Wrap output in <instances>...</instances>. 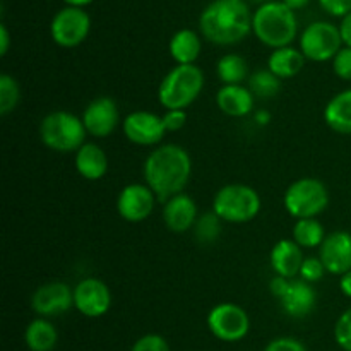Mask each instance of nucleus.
Returning a JSON list of instances; mask_svg holds the SVG:
<instances>
[{
  "label": "nucleus",
  "instance_id": "nucleus-40",
  "mask_svg": "<svg viewBox=\"0 0 351 351\" xmlns=\"http://www.w3.org/2000/svg\"><path fill=\"white\" fill-rule=\"evenodd\" d=\"M10 47V36H9V31H7L5 24H0V55H7Z\"/></svg>",
  "mask_w": 351,
  "mask_h": 351
},
{
  "label": "nucleus",
  "instance_id": "nucleus-11",
  "mask_svg": "<svg viewBox=\"0 0 351 351\" xmlns=\"http://www.w3.org/2000/svg\"><path fill=\"white\" fill-rule=\"evenodd\" d=\"M74 307L84 317H103L112 307V291L105 281L84 278L74 287Z\"/></svg>",
  "mask_w": 351,
  "mask_h": 351
},
{
  "label": "nucleus",
  "instance_id": "nucleus-10",
  "mask_svg": "<svg viewBox=\"0 0 351 351\" xmlns=\"http://www.w3.org/2000/svg\"><path fill=\"white\" fill-rule=\"evenodd\" d=\"M91 19L88 12L79 7H64L53 16L50 24L51 40L64 48H74L88 38Z\"/></svg>",
  "mask_w": 351,
  "mask_h": 351
},
{
  "label": "nucleus",
  "instance_id": "nucleus-17",
  "mask_svg": "<svg viewBox=\"0 0 351 351\" xmlns=\"http://www.w3.org/2000/svg\"><path fill=\"white\" fill-rule=\"evenodd\" d=\"M199 213L195 201L187 194H177L168 199L163 206V221L173 233H185L194 228Z\"/></svg>",
  "mask_w": 351,
  "mask_h": 351
},
{
  "label": "nucleus",
  "instance_id": "nucleus-27",
  "mask_svg": "<svg viewBox=\"0 0 351 351\" xmlns=\"http://www.w3.org/2000/svg\"><path fill=\"white\" fill-rule=\"evenodd\" d=\"M324 226L321 225L317 218L297 219L293 226V240L302 249H315L321 247L326 239Z\"/></svg>",
  "mask_w": 351,
  "mask_h": 351
},
{
  "label": "nucleus",
  "instance_id": "nucleus-35",
  "mask_svg": "<svg viewBox=\"0 0 351 351\" xmlns=\"http://www.w3.org/2000/svg\"><path fill=\"white\" fill-rule=\"evenodd\" d=\"M264 351H307V348L300 339L283 336V338H276L267 343Z\"/></svg>",
  "mask_w": 351,
  "mask_h": 351
},
{
  "label": "nucleus",
  "instance_id": "nucleus-13",
  "mask_svg": "<svg viewBox=\"0 0 351 351\" xmlns=\"http://www.w3.org/2000/svg\"><path fill=\"white\" fill-rule=\"evenodd\" d=\"M158 197L146 184H129L117 197V211L123 221L141 223L154 211Z\"/></svg>",
  "mask_w": 351,
  "mask_h": 351
},
{
  "label": "nucleus",
  "instance_id": "nucleus-18",
  "mask_svg": "<svg viewBox=\"0 0 351 351\" xmlns=\"http://www.w3.org/2000/svg\"><path fill=\"white\" fill-rule=\"evenodd\" d=\"M281 308L293 319L307 317L317 304V291L304 280H291L287 293L280 298Z\"/></svg>",
  "mask_w": 351,
  "mask_h": 351
},
{
  "label": "nucleus",
  "instance_id": "nucleus-39",
  "mask_svg": "<svg viewBox=\"0 0 351 351\" xmlns=\"http://www.w3.org/2000/svg\"><path fill=\"white\" fill-rule=\"evenodd\" d=\"M339 33H341L345 47L351 48V12L346 14V16L343 17L341 24H339Z\"/></svg>",
  "mask_w": 351,
  "mask_h": 351
},
{
  "label": "nucleus",
  "instance_id": "nucleus-31",
  "mask_svg": "<svg viewBox=\"0 0 351 351\" xmlns=\"http://www.w3.org/2000/svg\"><path fill=\"white\" fill-rule=\"evenodd\" d=\"M335 339L339 348L351 351V307L343 312L338 321H336Z\"/></svg>",
  "mask_w": 351,
  "mask_h": 351
},
{
  "label": "nucleus",
  "instance_id": "nucleus-1",
  "mask_svg": "<svg viewBox=\"0 0 351 351\" xmlns=\"http://www.w3.org/2000/svg\"><path fill=\"white\" fill-rule=\"evenodd\" d=\"M143 175L147 187L165 204L187 187L192 175V158L178 144H161L146 158Z\"/></svg>",
  "mask_w": 351,
  "mask_h": 351
},
{
  "label": "nucleus",
  "instance_id": "nucleus-43",
  "mask_svg": "<svg viewBox=\"0 0 351 351\" xmlns=\"http://www.w3.org/2000/svg\"><path fill=\"white\" fill-rule=\"evenodd\" d=\"M281 2H283L285 5L290 7L291 10H298V9H304V7H307L311 0H281Z\"/></svg>",
  "mask_w": 351,
  "mask_h": 351
},
{
  "label": "nucleus",
  "instance_id": "nucleus-19",
  "mask_svg": "<svg viewBox=\"0 0 351 351\" xmlns=\"http://www.w3.org/2000/svg\"><path fill=\"white\" fill-rule=\"evenodd\" d=\"M216 105H218L219 112H223L225 115L242 119V117L252 113L256 96L243 84L221 86L219 91L216 93Z\"/></svg>",
  "mask_w": 351,
  "mask_h": 351
},
{
  "label": "nucleus",
  "instance_id": "nucleus-22",
  "mask_svg": "<svg viewBox=\"0 0 351 351\" xmlns=\"http://www.w3.org/2000/svg\"><path fill=\"white\" fill-rule=\"evenodd\" d=\"M324 122L335 132L351 136V88L329 99L324 108Z\"/></svg>",
  "mask_w": 351,
  "mask_h": 351
},
{
  "label": "nucleus",
  "instance_id": "nucleus-20",
  "mask_svg": "<svg viewBox=\"0 0 351 351\" xmlns=\"http://www.w3.org/2000/svg\"><path fill=\"white\" fill-rule=\"evenodd\" d=\"M302 250L304 249L295 240L283 239L274 243L269 256L271 267L274 269V273L283 278H288V280H293L297 274H300L302 263L305 259Z\"/></svg>",
  "mask_w": 351,
  "mask_h": 351
},
{
  "label": "nucleus",
  "instance_id": "nucleus-41",
  "mask_svg": "<svg viewBox=\"0 0 351 351\" xmlns=\"http://www.w3.org/2000/svg\"><path fill=\"white\" fill-rule=\"evenodd\" d=\"M339 288H341L343 295L351 298V271L345 273L343 276H339Z\"/></svg>",
  "mask_w": 351,
  "mask_h": 351
},
{
  "label": "nucleus",
  "instance_id": "nucleus-32",
  "mask_svg": "<svg viewBox=\"0 0 351 351\" xmlns=\"http://www.w3.org/2000/svg\"><path fill=\"white\" fill-rule=\"evenodd\" d=\"M328 273L322 264L321 257H305L304 263L300 267V280L307 281V283H317L324 278V274Z\"/></svg>",
  "mask_w": 351,
  "mask_h": 351
},
{
  "label": "nucleus",
  "instance_id": "nucleus-37",
  "mask_svg": "<svg viewBox=\"0 0 351 351\" xmlns=\"http://www.w3.org/2000/svg\"><path fill=\"white\" fill-rule=\"evenodd\" d=\"M319 5L331 16L345 17L351 12V0H319Z\"/></svg>",
  "mask_w": 351,
  "mask_h": 351
},
{
  "label": "nucleus",
  "instance_id": "nucleus-16",
  "mask_svg": "<svg viewBox=\"0 0 351 351\" xmlns=\"http://www.w3.org/2000/svg\"><path fill=\"white\" fill-rule=\"evenodd\" d=\"M319 257L326 271L335 276H343L351 271V233L345 230L329 233L319 247Z\"/></svg>",
  "mask_w": 351,
  "mask_h": 351
},
{
  "label": "nucleus",
  "instance_id": "nucleus-9",
  "mask_svg": "<svg viewBox=\"0 0 351 351\" xmlns=\"http://www.w3.org/2000/svg\"><path fill=\"white\" fill-rule=\"evenodd\" d=\"M209 331L216 339L225 343L242 341L250 331V317L240 305L223 302L209 311L206 319Z\"/></svg>",
  "mask_w": 351,
  "mask_h": 351
},
{
  "label": "nucleus",
  "instance_id": "nucleus-6",
  "mask_svg": "<svg viewBox=\"0 0 351 351\" xmlns=\"http://www.w3.org/2000/svg\"><path fill=\"white\" fill-rule=\"evenodd\" d=\"M261 195L256 189L245 184L225 185L213 199V211L219 216V219L235 225L252 221L261 213Z\"/></svg>",
  "mask_w": 351,
  "mask_h": 351
},
{
  "label": "nucleus",
  "instance_id": "nucleus-8",
  "mask_svg": "<svg viewBox=\"0 0 351 351\" xmlns=\"http://www.w3.org/2000/svg\"><path fill=\"white\" fill-rule=\"evenodd\" d=\"M343 48L339 27L328 21H315L308 24L300 36V51L312 62H328Z\"/></svg>",
  "mask_w": 351,
  "mask_h": 351
},
{
  "label": "nucleus",
  "instance_id": "nucleus-30",
  "mask_svg": "<svg viewBox=\"0 0 351 351\" xmlns=\"http://www.w3.org/2000/svg\"><path fill=\"white\" fill-rule=\"evenodd\" d=\"M21 99V89L16 79L9 74H0V113L3 117L16 110Z\"/></svg>",
  "mask_w": 351,
  "mask_h": 351
},
{
  "label": "nucleus",
  "instance_id": "nucleus-38",
  "mask_svg": "<svg viewBox=\"0 0 351 351\" xmlns=\"http://www.w3.org/2000/svg\"><path fill=\"white\" fill-rule=\"evenodd\" d=\"M290 281L288 278H283L280 276V274H276V276L273 278V280L269 281V291L273 297H276L278 300H280L281 297H283L285 293H287L288 287H290Z\"/></svg>",
  "mask_w": 351,
  "mask_h": 351
},
{
  "label": "nucleus",
  "instance_id": "nucleus-34",
  "mask_svg": "<svg viewBox=\"0 0 351 351\" xmlns=\"http://www.w3.org/2000/svg\"><path fill=\"white\" fill-rule=\"evenodd\" d=\"M130 351H170L167 339L160 335H144L132 345Z\"/></svg>",
  "mask_w": 351,
  "mask_h": 351
},
{
  "label": "nucleus",
  "instance_id": "nucleus-28",
  "mask_svg": "<svg viewBox=\"0 0 351 351\" xmlns=\"http://www.w3.org/2000/svg\"><path fill=\"white\" fill-rule=\"evenodd\" d=\"M249 89L256 98L271 99L280 93L281 79L276 77L269 69L257 71L249 77Z\"/></svg>",
  "mask_w": 351,
  "mask_h": 351
},
{
  "label": "nucleus",
  "instance_id": "nucleus-29",
  "mask_svg": "<svg viewBox=\"0 0 351 351\" xmlns=\"http://www.w3.org/2000/svg\"><path fill=\"white\" fill-rule=\"evenodd\" d=\"M194 233L195 239L201 243H204V245L216 242L219 233H221V219H219V216L215 211L206 213V215L197 218V223L194 226Z\"/></svg>",
  "mask_w": 351,
  "mask_h": 351
},
{
  "label": "nucleus",
  "instance_id": "nucleus-7",
  "mask_svg": "<svg viewBox=\"0 0 351 351\" xmlns=\"http://www.w3.org/2000/svg\"><path fill=\"white\" fill-rule=\"evenodd\" d=\"M283 204L293 218H315L329 206V191L319 178H298L285 192Z\"/></svg>",
  "mask_w": 351,
  "mask_h": 351
},
{
  "label": "nucleus",
  "instance_id": "nucleus-4",
  "mask_svg": "<svg viewBox=\"0 0 351 351\" xmlns=\"http://www.w3.org/2000/svg\"><path fill=\"white\" fill-rule=\"evenodd\" d=\"M204 89V74L197 65H175L160 82L158 101L167 110H185Z\"/></svg>",
  "mask_w": 351,
  "mask_h": 351
},
{
  "label": "nucleus",
  "instance_id": "nucleus-12",
  "mask_svg": "<svg viewBox=\"0 0 351 351\" xmlns=\"http://www.w3.org/2000/svg\"><path fill=\"white\" fill-rule=\"evenodd\" d=\"M74 307V290L64 281H50L36 288L31 297V308L40 317H57Z\"/></svg>",
  "mask_w": 351,
  "mask_h": 351
},
{
  "label": "nucleus",
  "instance_id": "nucleus-23",
  "mask_svg": "<svg viewBox=\"0 0 351 351\" xmlns=\"http://www.w3.org/2000/svg\"><path fill=\"white\" fill-rule=\"evenodd\" d=\"M305 60L300 50L293 47H283L273 50V53L267 58V69L273 72L276 77L283 79H291L297 74H300L302 69L305 67Z\"/></svg>",
  "mask_w": 351,
  "mask_h": 351
},
{
  "label": "nucleus",
  "instance_id": "nucleus-3",
  "mask_svg": "<svg viewBox=\"0 0 351 351\" xmlns=\"http://www.w3.org/2000/svg\"><path fill=\"white\" fill-rule=\"evenodd\" d=\"M252 31L266 47L274 50L290 47L298 31L295 10L283 2L263 3L252 16Z\"/></svg>",
  "mask_w": 351,
  "mask_h": 351
},
{
  "label": "nucleus",
  "instance_id": "nucleus-33",
  "mask_svg": "<svg viewBox=\"0 0 351 351\" xmlns=\"http://www.w3.org/2000/svg\"><path fill=\"white\" fill-rule=\"evenodd\" d=\"M332 71L341 81H351V48L343 47L332 58Z\"/></svg>",
  "mask_w": 351,
  "mask_h": 351
},
{
  "label": "nucleus",
  "instance_id": "nucleus-36",
  "mask_svg": "<svg viewBox=\"0 0 351 351\" xmlns=\"http://www.w3.org/2000/svg\"><path fill=\"white\" fill-rule=\"evenodd\" d=\"M163 123L167 132H177L184 129L187 123V112L185 110H167L163 115Z\"/></svg>",
  "mask_w": 351,
  "mask_h": 351
},
{
  "label": "nucleus",
  "instance_id": "nucleus-25",
  "mask_svg": "<svg viewBox=\"0 0 351 351\" xmlns=\"http://www.w3.org/2000/svg\"><path fill=\"white\" fill-rule=\"evenodd\" d=\"M24 343L31 351H51L58 343V332L48 319L38 317L27 324Z\"/></svg>",
  "mask_w": 351,
  "mask_h": 351
},
{
  "label": "nucleus",
  "instance_id": "nucleus-15",
  "mask_svg": "<svg viewBox=\"0 0 351 351\" xmlns=\"http://www.w3.org/2000/svg\"><path fill=\"white\" fill-rule=\"evenodd\" d=\"M81 119L88 134L98 139H105L110 134H113V130L120 123V112L115 99L108 96H99L86 106Z\"/></svg>",
  "mask_w": 351,
  "mask_h": 351
},
{
  "label": "nucleus",
  "instance_id": "nucleus-26",
  "mask_svg": "<svg viewBox=\"0 0 351 351\" xmlns=\"http://www.w3.org/2000/svg\"><path fill=\"white\" fill-rule=\"evenodd\" d=\"M216 74L223 86H237L243 84L249 75V64L242 55L226 53L216 64Z\"/></svg>",
  "mask_w": 351,
  "mask_h": 351
},
{
  "label": "nucleus",
  "instance_id": "nucleus-42",
  "mask_svg": "<svg viewBox=\"0 0 351 351\" xmlns=\"http://www.w3.org/2000/svg\"><path fill=\"white\" fill-rule=\"evenodd\" d=\"M254 120H256L257 125L266 127V125H269V122H271V113L267 112V110H257L256 115H254Z\"/></svg>",
  "mask_w": 351,
  "mask_h": 351
},
{
  "label": "nucleus",
  "instance_id": "nucleus-2",
  "mask_svg": "<svg viewBox=\"0 0 351 351\" xmlns=\"http://www.w3.org/2000/svg\"><path fill=\"white\" fill-rule=\"evenodd\" d=\"M199 27L211 43L235 45L252 29V14L245 0H215L202 10Z\"/></svg>",
  "mask_w": 351,
  "mask_h": 351
},
{
  "label": "nucleus",
  "instance_id": "nucleus-45",
  "mask_svg": "<svg viewBox=\"0 0 351 351\" xmlns=\"http://www.w3.org/2000/svg\"><path fill=\"white\" fill-rule=\"evenodd\" d=\"M256 2H263V0H256Z\"/></svg>",
  "mask_w": 351,
  "mask_h": 351
},
{
  "label": "nucleus",
  "instance_id": "nucleus-24",
  "mask_svg": "<svg viewBox=\"0 0 351 351\" xmlns=\"http://www.w3.org/2000/svg\"><path fill=\"white\" fill-rule=\"evenodd\" d=\"M170 55L177 65H194L201 55V38L192 29H180L171 36Z\"/></svg>",
  "mask_w": 351,
  "mask_h": 351
},
{
  "label": "nucleus",
  "instance_id": "nucleus-21",
  "mask_svg": "<svg viewBox=\"0 0 351 351\" xmlns=\"http://www.w3.org/2000/svg\"><path fill=\"white\" fill-rule=\"evenodd\" d=\"M74 165L77 173L86 180H101L108 171V156L105 151L95 143H86L75 153Z\"/></svg>",
  "mask_w": 351,
  "mask_h": 351
},
{
  "label": "nucleus",
  "instance_id": "nucleus-5",
  "mask_svg": "<svg viewBox=\"0 0 351 351\" xmlns=\"http://www.w3.org/2000/svg\"><path fill=\"white\" fill-rule=\"evenodd\" d=\"M86 130L82 119L65 110L51 112L41 120V143L57 153H77L86 144Z\"/></svg>",
  "mask_w": 351,
  "mask_h": 351
},
{
  "label": "nucleus",
  "instance_id": "nucleus-44",
  "mask_svg": "<svg viewBox=\"0 0 351 351\" xmlns=\"http://www.w3.org/2000/svg\"><path fill=\"white\" fill-rule=\"evenodd\" d=\"M64 2L67 3L69 7H79V9H82L84 5L91 3L93 0H64Z\"/></svg>",
  "mask_w": 351,
  "mask_h": 351
},
{
  "label": "nucleus",
  "instance_id": "nucleus-14",
  "mask_svg": "<svg viewBox=\"0 0 351 351\" xmlns=\"http://www.w3.org/2000/svg\"><path fill=\"white\" fill-rule=\"evenodd\" d=\"M165 132L163 117L153 112L137 110L123 119V134L137 146H156L163 141Z\"/></svg>",
  "mask_w": 351,
  "mask_h": 351
}]
</instances>
